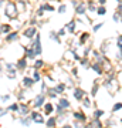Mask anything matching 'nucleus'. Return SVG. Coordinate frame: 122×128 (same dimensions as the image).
Returning <instances> with one entry per match:
<instances>
[{"label": "nucleus", "instance_id": "obj_1", "mask_svg": "<svg viewBox=\"0 0 122 128\" xmlns=\"http://www.w3.org/2000/svg\"><path fill=\"white\" fill-rule=\"evenodd\" d=\"M4 11H6V16L9 19H16L17 17V7L13 1H7V4L4 7Z\"/></svg>", "mask_w": 122, "mask_h": 128}, {"label": "nucleus", "instance_id": "obj_2", "mask_svg": "<svg viewBox=\"0 0 122 128\" xmlns=\"http://www.w3.org/2000/svg\"><path fill=\"white\" fill-rule=\"evenodd\" d=\"M34 51L36 54H41V44H40V37L36 36V41H34Z\"/></svg>", "mask_w": 122, "mask_h": 128}, {"label": "nucleus", "instance_id": "obj_3", "mask_svg": "<svg viewBox=\"0 0 122 128\" xmlns=\"http://www.w3.org/2000/svg\"><path fill=\"white\" fill-rule=\"evenodd\" d=\"M17 111H18V115H26V114L28 113V107H27L26 104H18Z\"/></svg>", "mask_w": 122, "mask_h": 128}, {"label": "nucleus", "instance_id": "obj_4", "mask_svg": "<svg viewBox=\"0 0 122 128\" xmlns=\"http://www.w3.org/2000/svg\"><path fill=\"white\" fill-rule=\"evenodd\" d=\"M31 120L36 121L37 124H43V123H44V118H43L40 114H37V113H33V114H31Z\"/></svg>", "mask_w": 122, "mask_h": 128}, {"label": "nucleus", "instance_id": "obj_5", "mask_svg": "<svg viewBox=\"0 0 122 128\" xmlns=\"http://www.w3.org/2000/svg\"><path fill=\"white\" fill-rule=\"evenodd\" d=\"M6 68H7V73H9V77L10 78H13L14 77V74H16V70H14V66L13 64H6Z\"/></svg>", "mask_w": 122, "mask_h": 128}, {"label": "nucleus", "instance_id": "obj_6", "mask_svg": "<svg viewBox=\"0 0 122 128\" xmlns=\"http://www.w3.org/2000/svg\"><path fill=\"white\" fill-rule=\"evenodd\" d=\"M43 104H44V95H37V98H36V101H34V107L38 108V107H41Z\"/></svg>", "mask_w": 122, "mask_h": 128}, {"label": "nucleus", "instance_id": "obj_7", "mask_svg": "<svg viewBox=\"0 0 122 128\" xmlns=\"http://www.w3.org/2000/svg\"><path fill=\"white\" fill-rule=\"evenodd\" d=\"M34 34H36V28H34V27H30V28H27V30L24 31V36H26L27 38L34 37Z\"/></svg>", "mask_w": 122, "mask_h": 128}, {"label": "nucleus", "instance_id": "obj_8", "mask_svg": "<svg viewBox=\"0 0 122 128\" xmlns=\"http://www.w3.org/2000/svg\"><path fill=\"white\" fill-rule=\"evenodd\" d=\"M84 94H85V93H84L81 88H75V90H74V97H75L77 100H82Z\"/></svg>", "mask_w": 122, "mask_h": 128}, {"label": "nucleus", "instance_id": "obj_9", "mask_svg": "<svg viewBox=\"0 0 122 128\" xmlns=\"http://www.w3.org/2000/svg\"><path fill=\"white\" fill-rule=\"evenodd\" d=\"M84 11H85V4H84V3H81V4H77L75 13H78V14H84Z\"/></svg>", "mask_w": 122, "mask_h": 128}, {"label": "nucleus", "instance_id": "obj_10", "mask_svg": "<svg viewBox=\"0 0 122 128\" xmlns=\"http://www.w3.org/2000/svg\"><path fill=\"white\" fill-rule=\"evenodd\" d=\"M34 83H36V81H34L33 78H30V77H26V78L23 80V84H24L26 87H31V85H33Z\"/></svg>", "mask_w": 122, "mask_h": 128}, {"label": "nucleus", "instance_id": "obj_11", "mask_svg": "<svg viewBox=\"0 0 122 128\" xmlns=\"http://www.w3.org/2000/svg\"><path fill=\"white\" fill-rule=\"evenodd\" d=\"M24 50L27 51V57H28L30 60H33V58H34V56H36V51H34V48H30V50H28L27 47H24Z\"/></svg>", "mask_w": 122, "mask_h": 128}, {"label": "nucleus", "instance_id": "obj_12", "mask_svg": "<svg viewBox=\"0 0 122 128\" xmlns=\"http://www.w3.org/2000/svg\"><path fill=\"white\" fill-rule=\"evenodd\" d=\"M17 68H18L20 71H23V70L26 68V60H24V58L18 60V63H17Z\"/></svg>", "mask_w": 122, "mask_h": 128}, {"label": "nucleus", "instance_id": "obj_13", "mask_svg": "<svg viewBox=\"0 0 122 128\" xmlns=\"http://www.w3.org/2000/svg\"><path fill=\"white\" fill-rule=\"evenodd\" d=\"M58 105H60L61 108H68V107H70V103H68V100H65V98H61Z\"/></svg>", "mask_w": 122, "mask_h": 128}, {"label": "nucleus", "instance_id": "obj_14", "mask_svg": "<svg viewBox=\"0 0 122 128\" xmlns=\"http://www.w3.org/2000/svg\"><path fill=\"white\" fill-rule=\"evenodd\" d=\"M74 118H75V120H80V121H85V120H87V117H85L82 113H74Z\"/></svg>", "mask_w": 122, "mask_h": 128}, {"label": "nucleus", "instance_id": "obj_15", "mask_svg": "<svg viewBox=\"0 0 122 128\" xmlns=\"http://www.w3.org/2000/svg\"><path fill=\"white\" fill-rule=\"evenodd\" d=\"M17 37H18V33H16V31H14V33H11V34L6 36V40H7V41H13V40H16Z\"/></svg>", "mask_w": 122, "mask_h": 128}, {"label": "nucleus", "instance_id": "obj_16", "mask_svg": "<svg viewBox=\"0 0 122 128\" xmlns=\"http://www.w3.org/2000/svg\"><path fill=\"white\" fill-rule=\"evenodd\" d=\"M10 30H11V27H10L9 24H1V26H0V31H1V33H9Z\"/></svg>", "mask_w": 122, "mask_h": 128}, {"label": "nucleus", "instance_id": "obj_17", "mask_svg": "<svg viewBox=\"0 0 122 128\" xmlns=\"http://www.w3.org/2000/svg\"><path fill=\"white\" fill-rule=\"evenodd\" d=\"M92 70H94L95 73H98V74H102V68H101L99 64H94V66H92Z\"/></svg>", "mask_w": 122, "mask_h": 128}, {"label": "nucleus", "instance_id": "obj_18", "mask_svg": "<svg viewBox=\"0 0 122 128\" xmlns=\"http://www.w3.org/2000/svg\"><path fill=\"white\" fill-rule=\"evenodd\" d=\"M44 111H45V114H50L53 111V104H45L44 105Z\"/></svg>", "mask_w": 122, "mask_h": 128}, {"label": "nucleus", "instance_id": "obj_19", "mask_svg": "<svg viewBox=\"0 0 122 128\" xmlns=\"http://www.w3.org/2000/svg\"><path fill=\"white\" fill-rule=\"evenodd\" d=\"M40 9H41V10H50V11H53V10H54V7H53V6H50V4H43Z\"/></svg>", "mask_w": 122, "mask_h": 128}, {"label": "nucleus", "instance_id": "obj_20", "mask_svg": "<svg viewBox=\"0 0 122 128\" xmlns=\"http://www.w3.org/2000/svg\"><path fill=\"white\" fill-rule=\"evenodd\" d=\"M50 38H51V40H55V41H60L58 34H57V33H54V31H51V33H50Z\"/></svg>", "mask_w": 122, "mask_h": 128}, {"label": "nucleus", "instance_id": "obj_21", "mask_svg": "<svg viewBox=\"0 0 122 128\" xmlns=\"http://www.w3.org/2000/svg\"><path fill=\"white\" fill-rule=\"evenodd\" d=\"M31 123V118L30 117H26V118H21V124H24V125H28Z\"/></svg>", "mask_w": 122, "mask_h": 128}, {"label": "nucleus", "instance_id": "obj_22", "mask_svg": "<svg viewBox=\"0 0 122 128\" xmlns=\"http://www.w3.org/2000/svg\"><path fill=\"white\" fill-rule=\"evenodd\" d=\"M102 114H104V111H102V110H97V111L94 113V117H95V118L98 120V118H99V117H101Z\"/></svg>", "mask_w": 122, "mask_h": 128}, {"label": "nucleus", "instance_id": "obj_23", "mask_svg": "<svg viewBox=\"0 0 122 128\" xmlns=\"http://www.w3.org/2000/svg\"><path fill=\"white\" fill-rule=\"evenodd\" d=\"M47 125H48V127H54V125H55V118L51 117V118L47 121Z\"/></svg>", "mask_w": 122, "mask_h": 128}, {"label": "nucleus", "instance_id": "obj_24", "mask_svg": "<svg viewBox=\"0 0 122 128\" xmlns=\"http://www.w3.org/2000/svg\"><path fill=\"white\" fill-rule=\"evenodd\" d=\"M64 88H65V85H64V84H60V85H58V87L55 88V91H57V93L60 94V93H63V91H64Z\"/></svg>", "mask_w": 122, "mask_h": 128}, {"label": "nucleus", "instance_id": "obj_25", "mask_svg": "<svg viewBox=\"0 0 122 128\" xmlns=\"http://www.w3.org/2000/svg\"><path fill=\"white\" fill-rule=\"evenodd\" d=\"M74 24H75L74 21H71V23H68V24H67V28H68L70 31H74V27H75Z\"/></svg>", "mask_w": 122, "mask_h": 128}, {"label": "nucleus", "instance_id": "obj_26", "mask_svg": "<svg viewBox=\"0 0 122 128\" xmlns=\"http://www.w3.org/2000/svg\"><path fill=\"white\" fill-rule=\"evenodd\" d=\"M122 108V104L121 103H117L115 105H114V111H118V110H121Z\"/></svg>", "mask_w": 122, "mask_h": 128}, {"label": "nucleus", "instance_id": "obj_27", "mask_svg": "<svg viewBox=\"0 0 122 128\" xmlns=\"http://www.w3.org/2000/svg\"><path fill=\"white\" fill-rule=\"evenodd\" d=\"M65 10H67V7H65L64 4H61V6L58 7V11H60V13H65Z\"/></svg>", "mask_w": 122, "mask_h": 128}, {"label": "nucleus", "instance_id": "obj_28", "mask_svg": "<svg viewBox=\"0 0 122 128\" xmlns=\"http://www.w3.org/2000/svg\"><path fill=\"white\" fill-rule=\"evenodd\" d=\"M97 13H98V14H101V16H102V14H105V7H99V9L97 10Z\"/></svg>", "mask_w": 122, "mask_h": 128}, {"label": "nucleus", "instance_id": "obj_29", "mask_svg": "<svg viewBox=\"0 0 122 128\" xmlns=\"http://www.w3.org/2000/svg\"><path fill=\"white\" fill-rule=\"evenodd\" d=\"M88 36H90V34H88V33H84V34H82V37H81V40H80V41H81V43H84V41H85V40H87V38H88Z\"/></svg>", "mask_w": 122, "mask_h": 128}, {"label": "nucleus", "instance_id": "obj_30", "mask_svg": "<svg viewBox=\"0 0 122 128\" xmlns=\"http://www.w3.org/2000/svg\"><path fill=\"white\" fill-rule=\"evenodd\" d=\"M90 105H91V101H90L88 98H84V107H87V108H88Z\"/></svg>", "mask_w": 122, "mask_h": 128}, {"label": "nucleus", "instance_id": "obj_31", "mask_svg": "<svg viewBox=\"0 0 122 128\" xmlns=\"http://www.w3.org/2000/svg\"><path fill=\"white\" fill-rule=\"evenodd\" d=\"M41 66H43V61H41V60H37V61H36V68H40Z\"/></svg>", "mask_w": 122, "mask_h": 128}, {"label": "nucleus", "instance_id": "obj_32", "mask_svg": "<svg viewBox=\"0 0 122 128\" xmlns=\"http://www.w3.org/2000/svg\"><path fill=\"white\" fill-rule=\"evenodd\" d=\"M17 108H18V105H17V104H13V105H10V107H9V110H11V111H16Z\"/></svg>", "mask_w": 122, "mask_h": 128}, {"label": "nucleus", "instance_id": "obj_33", "mask_svg": "<svg viewBox=\"0 0 122 128\" xmlns=\"http://www.w3.org/2000/svg\"><path fill=\"white\" fill-rule=\"evenodd\" d=\"M40 80V74H38V71H36L34 73V81H38Z\"/></svg>", "mask_w": 122, "mask_h": 128}, {"label": "nucleus", "instance_id": "obj_34", "mask_svg": "<svg viewBox=\"0 0 122 128\" xmlns=\"http://www.w3.org/2000/svg\"><path fill=\"white\" fill-rule=\"evenodd\" d=\"M92 127H101V123H99V121H97V118H95V121L92 123Z\"/></svg>", "mask_w": 122, "mask_h": 128}, {"label": "nucleus", "instance_id": "obj_35", "mask_svg": "<svg viewBox=\"0 0 122 128\" xmlns=\"http://www.w3.org/2000/svg\"><path fill=\"white\" fill-rule=\"evenodd\" d=\"M7 113V110H4V108H0V117H4V114Z\"/></svg>", "mask_w": 122, "mask_h": 128}, {"label": "nucleus", "instance_id": "obj_36", "mask_svg": "<svg viewBox=\"0 0 122 128\" xmlns=\"http://www.w3.org/2000/svg\"><path fill=\"white\" fill-rule=\"evenodd\" d=\"M64 34H65V30H64V28H63V30H60V31H58V36H64Z\"/></svg>", "mask_w": 122, "mask_h": 128}, {"label": "nucleus", "instance_id": "obj_37", "mask_svg": "<svg viewBox=\"0 0 122 128\" xmlns=\"http://www.w3.org/2000/svg\"><path fill=\"white\" fill-rule=\"evenodd\" d=\"M118 11H119L118 14H122V3L119 4V6H118Z\"/></svg>", "mask_w": 122, "mask_h": 128}, {"label": "nucleus", "instance_id": "obj_38", "mask_svg": "<svg viewBox=\"0 0 122 128\" xmlns=\"http://www.w3.org/2000/svg\"><path fill=\"white\" fill-rule=\"evenodd\" d=\"M101 26H102V24H101V23H99V24H97V26H95V27H94V30H95V31H97V30H98V28H101Z\"/></svg>", "mask_w": 122, "mask_h": 128}, {"label": "nucleus", "instance_id": "obj_39", "mask_svg": "<svg viewBox=\"0 0 122 128\" xmlns=\"http://www.w3.org/2000/svg\"><path fill=\"white\" fill-rule=\"evenodd\" d=\"M97 94V85H94V88H92V95H95Z\"/></svg>", "mask_w": 122, "mask_h": 128}, {"label": "nucleus", "instance_id": "obj_40", "mask_svg": "<svg viewBox=\"0 0 122 128\" xmlns=\"http://www.w3.org/2000/svg\"><path fill=\"white\" fill-rule=\"evenodd\" d=\"M6 100H9V95H1V101H6Z\"/></svg>", "mask_w": 122, "mask_h": 128}, {"label": "nucleus", "instance_id": "obj_41", "mask_svg": "<svg viewBox=\"0 0 122 128\" xmlns=\"http://www.w3.org/2000/svg\"><path fill=\"white\" fill-rule=\"evenodd\" d=\"M114 20H115V21H119V16H118V14H115V16H114Z\"/></svg>", "mask_w": 122, "mask_h": 128}, {"label": "nucleus", "instance_id": "obj_42", "mask_svg": "<svg viewBox=\"0 0 122 128\" xmlns=\"http://www.w3.org/2000/svg\"><path fill=\"white\" fill-rule=\"evenodd\" d=\"M118 43H122V36H119V37H118Z\"/></svg>", "mask_w": 122, "mask_h": 128}, {"label": "nucleus", "instance_id": "obj_43", "mask_svg": "<svg viewBox=\"0 0 122 128\" xmlns=\"http://www.w3.org/2000/svg\"><path fill=\"white\" fill-rule=\"evenodd\" d=\"M118 47H119V50L122 51V43H118Z\"/></svg>", "mask_w": 122, "mask_h": 128}, {"label": "nucleus", "instance_id": "obj_44", "mask_svg": "<svg viewBox=\"0 0 122 128\" xmlns=\"http://www.w3.org/2000/svg\"><path fill=\"white\" fill-rule=\"evenodd\" d=\"M99 3H101V4H104V3H105V0H99Z\"/></svg>", "mask_w": 122, "mask_h": 128}, {"label": "nucleus", "instance_id": "obj_45", "mask_svg": "<svg viewBox=\"0 0 122 128\" xmlns=\"http://www.w3.org/2000/svg\"><path fill=\"white\" fill-rule=\"evenodd\" d=\"M3 1H4V0H0V6H1V4H3Z\"/></svg>", "mask_w": 122, "mask_h": 128}]
</instances>
